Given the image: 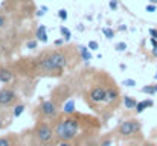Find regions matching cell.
Instances as JSON below:
<instances>
[{"instance_id":"cell-1","label":"cell","mask_w":157,"mask_h":146,"mask_svg":"<svg viewBox=\"0 0 157 146\" xmlns=\"http://www.w3.org/2000/svg\"><path fill=\"white\" fill-rule=\"evenodd\" d=\"M79 131V120L76 117H66L59 120L55 126V136L61 142H70L76 137Z\"/></svg>"},{"instance_id":"cell-2","label":"cell","mask_w":157,"mask_h":146,"mask_svg":"<svg viewBox=\"0 0 157 146\" xmlns=\"http://www.w3.org/2000/svg\"><path fill=\"white\" fill-rule=\"evenodd\" d=\"M67 66V56L63 52H51L48 53L41 61H40V70L53 73V72H61Z\"/></svg>"},{"instance_id":"cell-3","label":"cell","mask_w":157,"mask_h":146,"mask_svg":"<svg viewBox=\"0 0 157 146\" xmlns=\"http://www.w3.org/2000/svg\"><path fill=\"white\" fill-rule=\"evenodd\" d=\"M55 129H52L48 123L40 122L35 126V139L41 143V145H51L55 139Z\"/></svg>"},{"instance_id":"cell-4","label":"cell","mask_w":157,"mask_h":146,"mask_svg":"<svg viewBox=\"0 0 157 146\" xmlns=\"http://www.w3.org/2000/svg\"><path fill=\"white\" fill-rule=\"evenodd\" d=\"M142 128V123L136 119H128V120H124L119 126H117V134L122 136V137H130V136H134L140 131Z\"/></svg>"},{"instance_id":"cell-5","label":"cell","mask_w":157,"mask_h":146,"mask_svg":"<svg viewBox=\"0 0 157 146\" xmlns=\"http://www.w3.org/2000/svg\"><path fill=\"white\" fill-rule=\"evenodd\" d=\"M40 113L43 117L46 119H55L56 114H58V105L53 102V100H44L41 102V105L38 107Z\"/></svg>"},{"instance_id":"cell-6","label":"cell","mask_w":157,"mask_h":146,"mask_svg":"<svg viewBox=\"0 0 157 146\" xmlns=\"http://www.w3.org/2000/svg\"><path fill=\"white\" fill-rule=\"evenodd\" d=\"M15 100H17V93L12 88H8V87L0 88V107L2 108L11 107Z\"/></svg>"},{"instance_id":"cell-7","label":"cell","mask_w":157,"mask_h":146,"mask_svg":"<svg viewBox=\"0 0 157 146\" xmlns=\"http://www.w3.org/2000/svg\"><path fill=\"white\" fill-rule=\"evenodd\" d=\"M89 99L93 103H102L107 100V88L105 87H93L89 93Z\"/></svg>"},{"instance_id":"cell-8","label":"cell","mask_w":157,"mask_h":146,"mask_svg":"<svg viewBox=\"0 0 157 146\" xmlns=\"http://www.w3.org/2000/svg\"><path fill=\"white\" fill-rule=\"evenodd\" d=\"M12 78H14L12 70H9V69H6V67H2V69H0V82H2V84H9V82L12 81Z\"/></svg>"},{"instance_id":"cell-9","label":"cell","mask_w":157,"mask_h":146,"mask_svg":"<svg viewBox=\"0 0 157 146\" xmlns=\"http://www.w3.org/2000/svg\"><path fill=\"white\" fill-rule=\"evenodd\" d=\"M154 105V102L151 100V99H145V100H140V102H137V107H136V113L137 114H140V113H144L147 108H151Z\"/></svg>"},{"instance_id":"cell-10","label":"cell","mask_w":157,"mask_h":146,"mask_svg":"<svg viewBox=\"0 0 157 146\" xmlns=\"http://www.w3.org/2000/svg\"><path fill=\"white\" fill-rule=\"evenodd\" d=\"M35 37H37V40L38 41H41V43H48V34H46V26H40L38 29H37V32H35Z\"/></svg>"},{"instance_id":"cell-11","label":"cell","mask_w":157,"mask_h":146,"mask_svg":"<svg viewBox=\"0 0 157 146\" xmlns=\"http://www.w3.org/2000/svg\"><path fill=\"white\" fill-rule=\"evenodd\" d=\"M78 52H79L82 61H86V62L92 61V53H90V49L89 47H86V46H79V47H78Z\"/></svg>"},{"instance_id":"cell-12","label":"cell","mask_w":157,"mask_h":146,"mask_svg":"<svg viewBox=\"0 0 157 146\" xmlns=\"http://www.w3.org/2000/svg\"><path fill=\"white\" fill-rule=\"evenodd\" d=\"M124 105H125V108H128V110H136L137 100L131 96H125L124 97Z\"/></svg>"},{"instance_id":"cell-13","label":"cell","mask_w":157,"mask_h":146,"mask_svg":"<svg viewBox=\"0 0 157 146\" xmlns=\"http://www.w3.org/2000/svg\"><path fill=\"white\" fill-rule=\"evenodd\" d=\"M119 96V93H117V90L116 88H107V103H111L113 100H116Z\"/></svg>"},{"instance_id":"cell-14","label":"cell","mask_w":157,"mask_h":146,"mask_svg":"<svg viewBox=\"0 0 157 146\" xmlns=\"http://www.w3.org/2000/svg\"><path fill=\"white\" fill-rule=\"evenodd\" d=\"M23 111H25V105H23V103H18V105H15V108H14V111H12V116H14V117H20V116L23 114Z\"/></svg>"},{"instance_id":"cell-15","label":"cell","mask_w":157,"mask_h":146,"mask_svg":"<svg viewBox=\"0 0 157 146\" xmlns=\"http://www.w3.org/2000/svg\"><path fill=\"white\" fill-rule=\"evenodd\" d=\"M142 93H145V95H156L157 93V90H156V87L154 85H144L142 87Z\"/></svg>"},{"instance_id":"cell-16","label":"cell","mask_w":157,"mask_h":146,"mask_svg":"<svg viewBox=\"0 0 157 146\" xmlns=\"http://www.w3.org/2000/svg\"><path fill=\"white\" fill-rule=\"evenodd\" d=\"M59 32H61V35H63V38H64L66 41H69V40L72 38V34H70V31H69L67 28L61 26V28H59Z\"/></svg>"},{"instance_id":"cell-17","label":"cell","mask_w":157,"mask_h":146,"mask_svg":"<svg viewBox=\"0 0 157 146\" xmlns=\"http://www.w3.org/2000/svg\"><path fill=\"white\" fill-rule=\"evenodd\" d=\"M102 34H104V37L107 40H111L114 37V31L111 28H102Z\"/></svg>"},{"instance_id":"cell-18","label":"cell","mask_w":157,"mask_h":146,"mask_svg":"<svg viewBox=\"0 0 157 146\" xmlns=\"http://www.w3.org/2000/svg\"><path fill=\"white\" fill-rule=\"evenodd\" d=\"M114 49H116L117 52H124V50L127 49V43H125V41H119V43L114 46Z\"/></svg>"},{"instance_id":"cell-19","label":"cell","mask_w":157,"mask_h":146,"mask_svg":"<svg viewBox=\"0 0 157 146\" xmlns=\"http://www.w3.org/2000/svg\"><path fill=\"white\" fill-rule=\"evenodd\" d=\"M87 47L90 49V50H98V49H99V44H98V41L92 40V41H89V46H87Z\"/></svg>"},{"instance_id":"cell-20","label":"cell","mask_w":157,"mask_h":146,"mask_svg":"<svg viewBox=\"0 0 157 146\" xmlns=\"http://www.w3.org/2000/svg\"><path fill=\"white\" fill-rule=\"evenodd\" d=\"M122 84H124L125 87H134V85H136V81H134V79H124Z\"/></svg>"},{"instance_id":"cell-21","label":"cell","mask_w":157,"mask_h":146,"mask_svg":"<svg viewBox=\"0 0 157 146\" xmlns=\"http://www.w3.org/2000/svg\"><path fill=\"white\" fill-rule=\"evenodd\" d=\"M58 17L66 21V20H67V11H66V9H59V11H58Z\"/></svg>"},{"instance_id":"cell-22","label":"cell","mask_w":157,"mask_h":146,"mask_svg":"<svg viewBox=\"0 0 157 146\" xmlns=\"http://www.w3.org/2000/svg\"><path fill=\"white\" fill-rule=\"evenodd\" d=\"M0 146H11V140L8 137H0Z\"/></svg>"},{"instance_id":"cell-23","label":"cell","mask_w":157,"mask_h":146,"mask_svg":"<svg viewBox=\"0 0 157 146\" xmlns=\"http://www.w3.org/2000/svg\"><path fill=\"white\" fill-rule=\"evenodd\" d=\"M37 41H38V40H31V41H28V43H26V47L28 49H37Z\"/></svg>"},{"instance_id":"cell-24","label":"cell","mask_w":157,"mask_h":146,"mask_svg":"<svg viewBox=\"0 0 157 146\" xmlns=\"http://www.w3.org/2000/svg\"><path fill=\"white\" fill-rule=\"evenodd\" d=\"M145 9H147V12H156L157 6H156V5H153V3H148Z\"/></svg>"},{"instance_id":"cell-25","label":"cell","mask_w":157,"mask_h":146,"mask_svg":"<svg viewBox=\"0 0 157 146\" xmlns=\"http://www.w3.org/2000/svg\"><path fill=\"white\" fill-rule=\"evenodd\" d=\"M108 6H110V9H113V11H116V9H117V0H110V3H108Z\"/></svg>"},{"instance_id":"cell-26","label":"cell","mask_w":157,"mask_h":146,"mask_svg":"<svg viewBox=\"0 0 157 146\" xmlns=\"http://www.w3.org/2000/svg\"><path fill=\"white\" fill-rule=\"evenodd\" d=\"M64 108H66V111H67V113H72V111H73V100H70Z\"/></svg>"},{"instance_id":"cell-27","label":"cell","mask_w":157,"mask_h":146,"mask_svg":"<svg viewBox=\"0 0 157 146\" xmlns=\"http://www.w3.org/2000/svg\"><path fill=\"white\" fill-rule=\"evenodd\" d=\"M5 24H6V17L3 14H0V29L5 28Z\"/></svg>"},{"instance_id":"cell-28","label":"cell","mask_w":157,"mask_h":146,"mask_svg":"<svg viewBox=\"0 0 157 146\" xmlns=\"http://www.w3.org/2000/svg\"><path fill=\"white\" fill-rule=\"evenodd\" d=\"M148 32H150V35H151L153 38H157V29H154V28H151V29H150Z\"/></svg>"},{"instance_id":"cell-29","label":"cell","mask_w":157,"mask_h":146,"mask_svg":"<svg viewBox=\"0 0 157 146\" xmlns=\"http://www.w3.org/2000/svg\"><path fill=\"white\" fill-rule=\"evenodd\" d=\"M150 43H151L153 47H157V38H153V37H151V38H150Z\"/></svg>"},{"instance_id":"cell-30","label":"cell","mask_w":157,"mask_h":146,"mask_svg":"<svg viewBox=\"0 0 157 146\" xmlns=\"http://www.w3.org/2000/svg\"><path fill=\"white\" fill-rule=\"evenodd\" d=\"M63 43H64V38H59V40H56V41H55V46H61Z\"/></svg>"},{"instance_id":"cell-31","label":"cell","mask_w":157,"mask_h":146,"mask_svg":"<svg viewBox=\"0 0 157 146\" xmlns=\"http://www.w3.org/2000/svg\"><path fill=\"white\" fill-rule=\"evenodd\" d=\"M101 146H111V140H104L101 143Z\"/></svg>"},{"instance_id":"cell-32","label":"cell","mask_w":157,"mask_h":146,"mask_svg":"<svg viewBox=\"0 0 157 146\" xmlns=\"http://www.w3.org/2000/svg\"><path fill=\"white\" fill-rule=\"evenodd\" d=\"M151 53H153L154 58H157V47H153V52H151Z\"/></svg>"},{"instance_id":"cell-33","label":"cell","mask_w":157,"mask_h":146,"mask_svg":"<svg viewBox=\"0 0 157 146\" xmlns=\"http://www.w3.org/2000/svg\"><path fill=\"white\" fill-rule=\"evenodd\" d=\"M37 15H38V17H43V15H44V11H43V9H40V11L37 12Z\"/></svg>"},{"instance_id":"cell-34","label":"cell","mask_w":157,"mask_h":146,"mask_svg":"<svg viewBox=\"0 0 157 146\" xmlns=\"http://www.w3.org/2000/svg\"><path fill=\"white\" fill-rule=\"evenodd\" d=\"M5 126V122H3V117L0 116V128H3Z\"/></svg>"},{"instance_id":"cell-35","label":"cell","mask_w":157,"mask_h":146,"mask_svg":"<svg viewBox=\"0 0 157 146\" xmlns=\"http://www.w3.org/2000/svg\"><path fill=\"white\" fill-rule=\"evenodd\" d=\"M59 146H72V145H70L69 142H61V145Z\"/></svg>"},{"instance_id":"cell-36","label":"cell","mask_w":157,"mask_h":146,"mask_svg":"<svg viewBox=\"0 0 157 146\" xmlns=\"http://www.w3.org/2000/svg\"><path fill=\"white\" fill-rule=\"evenodd\" d=\"M145 146H156V145H154V143H151V142H147V143H145Z\"/></svg>"},{"instance_id":"cell-37","label":"cell","mask_w":157,"mask_h":146,"mask_svg":"<svg viewBox=\"0 0 157 146\" xmlns=\"http://www.w3.org/2000/svg\"><path fill=\"white\" fill-rule=\"evenodd\" d=\"M150 3H153V5H157V0H148Z\"/></svg>"},{"instance_id":"cell-38","label":"cell","mask_w":157,"mask_h":146,"mask_svg":"<svg viewBox=\"0 0 157 146\" xmlns=\"http://www.w3.org/2000/svg\"><path fill=\"white\" fill-rule=\"evenodd\" d=\"M154 87H156V90H157V84H154Z\"/></svg>"},{"instance_id":"cell-39","label":"cell","mask_w":157,"mask_h":146,"mask_svg":"<svg viewBox=\"0 0 157 146\" xmlns=\"http://www.w3.org/2000/svg\"><path fill=\"white\" fill-rule=\"evenodd\" d=\"M131 146H139V145H131Z\"/></svg>"}]
</instances>
